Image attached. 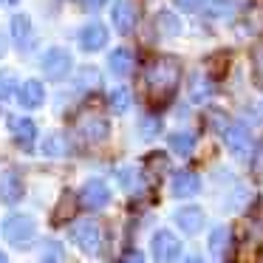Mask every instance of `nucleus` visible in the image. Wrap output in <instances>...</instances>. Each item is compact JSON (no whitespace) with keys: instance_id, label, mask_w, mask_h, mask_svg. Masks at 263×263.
Here are the masks:
<instances>
[{"instance_id":"1","label":"nucleus","mask_w":263,"mask_h":263,"mask_svg":"<svg viewBox=\"0 0 263 263\" xmlns=\"http://www.w3.org/2000/svg\"><path fill=\"white\" fill-rule=\"evenodd\" d=\"M178 80H181V65L176 57H159L147 65L144 71V82H147V93L153 102H167L176 93Z\"/></svg>"},{"instance_id":"2","label":"nucleus","mask_w":263,"mask_h":263,"mask_svg":"<svg viewBox=\"0 0 263 263\" xmlns=\"http://www.w3.org/2000/svg\"><path fill=\"white\" fill-rule=\"evenodd\" d=\"M3 238H6L12 246H17V249H29V246L34 243V238H37L34 218H31V215H20V212L9 215L6 221H3Z\"/></svg>"},{"instance_id":"3","label":"nucleus","mask_w":263,"mask_h":263,"mask_svg":"<svg viewBox=\"0 0 263 263\" xmlns=\"http://www.w3.org/2000/svg\"><path fill=\"white\" fill-rule=\"evenodd\" d=\"M71 65H74V60H71V54L65 51V48H60V46H54V48H48L46 54H43V74H46V80H51V82H60V80H65V77L71 74Z\"/></svg>"},{"instance_id":"4","label":"nucleus","mask_w":263,"mask_h":263,"mask_svg":"<svg viewBox=\"0 0 263 263\" xmlns=\"http://www.w3.org/2000/svg\"><path fill=\"white\" fill-rule=\"evenodd\" d=\"M71 240L80 246L85 255H97L99 252V243H102V232H99V223L85 218V221H77L71 227Z\"/></svg>"},{"instance_id":"5","label":"nucleus","mask_w":263,"mask_h":263,"mask_svg":"<svg viewBox=\"0 0 263 263\" xmlns=\"http://www.w3.org/2000/svg\"><path fill=\"white\" fill-rule=\"evenodd\" d=\"M223 142H227L229 153L235 156V159H249L252 156V133L246 125H240V122H235V125H229L227 130H223Z\"/></svg>"},{"instance_id":"6","label":"nucleus","mask_w":263,"mask_h":263,"mask_svg":"<svg viewBox=\"0 0 263 263\" xmlns=\"http://www.w3.org/2000/svg\"><path fill=\"white\" fill-rule=\"evenodd\" d=\"M110 20H114V29L119 34H130L139 23V6L136 0H114V9H110Z\"/></svg>"},{"instance_id":"7","label":"nucleus","mask_w":263,"mask_h":263,"mask_svg":"<svg viewBox=\"0 0 263 263\" xmlns=\"http://www.w3.org/2000/svg\"><path fill=\"white\" fill-rule=\"evenodd\" d=\"M108 201H110V187L102 178H88V181L82 184L80 204L85 206V210H102V206H108Z\"/></svg>"},{"instance_id":"8","label":"nucleus","mask_w":263,"mask_h":263,"mask_svg":"<svg viewBox=\"0 0 263 263\" xmlns=\"http://www.w3.org/2000/svg\"><path fill=\"white\" fill-rule=\"evenodd\" d=\"M178 255H181V240L173 232H167V229H159V232L153 235L156 263H173V260H178Z\"/></svg>"},{"instance_id":"9","label":"nucleus","mask_w":263,"mask_h":263,"mask_svg":"<svg viewBox=\"0 0 263 263\" xmlns=\"http://www.w3.org/2000/svg\"><path fill=\"white\" fill-rule=\"evenodd\" d=\"M77 133H80L85 142H91V144H99V142H105L108 139V119H102V116H97V114H85V116H80L77 119Z\"/></svg>"},{"instance_id":"10","label":"nucleus","mask_w":263,"mask_h":263,"mask_svg":"<svg viewBox=\"0 0 263 263\" xmlns=\"http://www.w3.org/2000/svg\"><path fill=\"white\" fill-rule=\"evenodd\" d=\"M9 130H12L14 142H17L23 150H31V147H34L37 125L29 119V116H9Z\"/></svg>"},{"instance_id":"11","label":"nucleus","mask_w":263,"mask_h":263,"mask_svg":"<svg viewBox=\"0 0 263 263\" xmlns=\"http://www.w3.org/2000/svg\"><path fill=\"white\" fill-rule=\"evenodd\" d=\"M105 43H108V29H105L102 23L91 20V23H85L80 29V46H82V51H99V48H105Z\"/></svg>"},{"instance_id":"12","label":"nucleus","mask_w":263,"mask_h":263,"mask_svg":"<svg viewBox=\"0 0 263 263\" xmlns=\"http://www.w3.org/2000/svg\"><path fill=\"white\" fill-rule=\"evenodd\" d=\"M23 198V178L17 170H6L0 176V201L3 204H17Z\"/></svg>"},{"instance_id":"13","label":"nucleus","mask_w":263,"mask_h":263,"mask_svg":"<svg viewBox=\"0 0 263 263\" xmlns=\"http://www.w3.org/2000/svg\"><path fill=\"white\" fill-rule=\"evenodd\" d=\"M201 193V178L193 170H178L173 176V195L176 198H193Z\"/></svg>"},{"instance_id":"14","label":"nucleus","mask_w":263,"mask_h":263,"mask_svg":"<svg viewBox=\"0 0 263 263\" xmlns=\"http://www.w3.org/2000/svg\"><path fill=\"white\" fill-rule=\"evenodd\" d=\"M173 218L181 227V232H187V235H198L204 229V210L201 206H181V210H176Z\"/></svg>"},{"instance_id":"15","label":"nucleus","mask_w":263,"mask_h":263,"mask_svg":"<svg viewBox=\"0 0 263 263\" xmlns=\"http://www.w3.org/2000/svg\"><path fill=\"white\" fill-rule=\"evenodd\" d=\"M17 99H20V105H23L26 110H34V108H40V105L46 102V88H43L40 80H26L23 85H20V91H17Z\"/></svg>"},{"instance_id":"16","label":"nucleus","mask_w":263,"mask_h":263,"mask_svg":"<svg viewBox=\"0 0 263 263\" xmlns=\"http://www.w3.org/2000/svg\"><path fill=\"white\" fill-rule=\"evenodd\" d=\"M229 249H232V232L227 227H215L210 232V252L215 260H227Z\"/></svg>"},{"instance_id":"17","label":"nucleus","mask_w":263,"mask_h":263,"mask_svg":"<svg viewBox=\"0 0 263 263\" xmlns=\"http://www.w3.org/2000/svg\"><path fill=\"white\" fill-rule=\"evenodd\" d=\"M108 68H110V74H116V77H127L133 71V54L127 51V48H114L110 57H108Z\"/></svg>"},{"instance_id":"18","label":"nucleus","mask_w":263,"mask_h":263,"mask_svg":"<svg viewBox=\"0 0 263 263\" xmlns=\"http://www.w3.org/2000/svg\"><path fill=\"white\" fill-rule=\"evenodd\" d=\"M156 31L164 37H176V34H181V20L173 12H159L156 14Z\"/></svg>"},{"instance_id":"19","label":"nucleus","mask_w":263,"mask_h":263,"mask_svg":"<svg viewBox=\"0 0 263 263\" xmlns=\"http://www.w3.org/2000/svg\"><path fill=\"white\" fill-rule=\"evenodd\" d=\"M68 153V139L63 133H48L46 142H43V156H51V159H60V156Z\"/></svg>"},{"instance_id":"20","label":"nucleus","mask_w":263,"mask_h":263,"mask_svg":"<svg viewBox=\"0 0 263 263\" xmlns=\"http://www.w3.org/2000/svg\"><path fill=\"white\" fill-rule=\"evenodd\" d=\"M170 150L178 156H190L195 150V136L187 130H178V133H170Z\"/></svg>"},{"instance_id":"21","label":"nucleus","mask_w":263,"mask_h":263,"mask_svg":"<svg viewBox=\"0 0 263 263\" xmlns=\"http://www.w3.org/2000/svg\"><path fill=\"white\" fill-rule=\"evenodd\" d=\"M130 102H133V97H130L127 88H114V91L108 93V105H110L114 114H127V110H130Z\"/></svg>"},{"instance_id":"22","label":"nucleus","mask_w":263,"mask_h":263,"mask_svg":"<svg viewBox=\"0 0 263 263\" xmlns=\"http://www.w3.org/2000/svg\"><path fill=\"white\" fill-rule=\"evenodd\" d=\"M246 6V0H212L210 3V14L212 17H232L238 9Z\"/></svg>"},{"instance_id":"23","label":"nucleus","mask_w":263,"mask_h":263,"mask_svg":"<svg viewBox=\"0 0 263 263\" xmlns=\"http://www.w3.org/2000/svg\"><path fill=\"white\" fill-rule=\"evenodd\" d=\"M29 34H31V20L26 17V14H14V17H12V37H14V43L23 48V43L29 40Z\"/></svg>"},{"instance_id":"24","label":"nucleus","mask_w":263,"mask_h":263,"mask_svg":"<svg viewBox=\"0 0 263 263\" xmlns=\"http://www.w3.org/2000/svg\"><path fill=\"white\" fill-rule=\"evenodd\" d=\"M14 88H20L17 85V74L9 71V68H3V71H0V102L12 99L14 97Z\"/></svg>"},{"instance_id":"25","label":"nucleus","mask_w":263,"mask_h":263,"mask_svg":"<svg viewBox=\"0 0 263 263\" xmlns=\"http://www.w3.org/2000/svg\"><path fill=\"white\" fill-rule=\"evenodd\" d=\"M40 263H65V249H63V243H57V240H46Z\"/></svg>"},{"instance_id":"26","label":"nucleus","mask_w":263,"mask_h":263,"mask_svg":"<svg viewBox=\"0 0 263 263\" xmlns=\"http://www.w3.org/2000/svg\"><path fill=\"white\" fill-rule=\"evenodd\" d=\"M71 212H74V195H71V193H63L60 206H57V212H54V223H63L65 218H71Z\"/></svg>"},{"instance_id":"27","label":"nucleus","mask_w":263,"mask_h":263,"mask_svg":"<svg viewBox=\"0 0 263 263\" xmlns=\"http://www.w3.org/2000/svg\"><path fill=\"white\" fill-rule=\"evenodd\" d=\"M119 181H122V187H125L127 193H136V190H139V173L133 170V167H122V170H119Z\"/></svg>"},{"instance_id":"28","label":"nucleus","mask_w":263,"mask_h":263,"mask_svg":"<svg viewBox=\"0 0 263 263\" xmlns=\"http://www.w3.org/2000/svg\"><path fill=\"white\" fill-rule=\"evenodd\" d=\"M212 93V85L206 80H201V77H195L193 80V91H190V97H193V102H204L206 97Z\"/></svg>"},{"instance_id":"29","label":"nucleus","mask_w":263,"mask_h":263,"mask_svg":"<svg viewBox=\"0 0 263 263\" xmlns=\"http://www.w3.org/2000/svg\"><path fill=\"white\" fill-rule=\"evenodd\" d=\"M252 74H255V80L263 85V43H257V46L252 48Z\"/></svg>"},{"instance_id":"30","label":"nucleus","mask_w":263,"mask_h":263,"mask_svg":"<svg viewBox=\"0 0 263 263\" xmlns=\"http://www.w3.org/2000/svg\"><path fill=\"white\" fill-rule=\"evenodd\" d=\"M139 127H142V133L150 139V136H156V133H159L161 122H159V116H142V122H139Z\"/></svg>"},{"instance_id":"31","label":"nucleus","mask_w":263,"mask_h":263,"mask_svg":"<svg viewBox=\"0 0 263 263\" xmlns=\"http://www.w3.org/2000/svg\"><path fill=\"white\" fill-rule=\"evenodd\" d=\"M147 170L164 173V170H167V156H164V153H150V156H147Z\"/></svg>"},{"instance_id":"32","label":"nucleus","mask_w":263,"mask_h":263,"mask_svg":"<svg viewBox=\"0 0 263 263\" xmlns=\"http://www.w3.org/2000/svg\"><path fill=\"white\" fill-rule=\"evenodd\" d=\"M206 122H210V125L215 127V130H221V133L229 127V125H227V116H223L221 110H210V116H206Z\"/></svg>"},{"instance_id":"33","label":"nucleus","mask_w":263,"mask_h":263,"mask_svg":"<svg viewBox=\"0 0 263 263\" xmlns=\"http://www.w3.org/2000/svg\"><path fill=\"white\" fill-rule=\"evenodd\" d=\"M176 6L181 9V12H198V9L204 6V0H176Z\"/></svg>"},{"instance_id":"34","label":"nucleus","mask_w":263,"mask_h":263,"mask_svg":"<svg viewBox=\"0 0 263 263\" xmlns=\"http://www.w3.org/2000/svg\"><path fill=\"white\" fill-rule=\"evenodd\" d=\"M122 263H144V255L139 249H133V252H127V255H125V260H122Z\"/></svg>"},{"instance_id":"35","label":"nucleus","mask_w":263,"mask_h":263,"mask_svg":"<svg viewBox=\"0 0 263 263\" xmlns=\"http://www.w3.org/2000/svg\"><path fill=\"white\" fill-rule=\"evenodd\" d=\"M82 9H91V12H97L99 6H105V0H80Z\"/></svg>"},{"instance_id":"36","label":"nucleus","mask_w":263,"mask_h":263,"mask_svg":"<svg viewBox=\"0 0 263 263\" xmlns=\"http://www.w3.org/2000/svg\"><path fill=\"white\" fill-rule=\"evenodd\" d=\"M184 263H204V257H198V255H190Z\"/></svg>"},{"instance_id":"37","label":"nucleus","mask_w":263,"mask_h":263,"mask_svg":"<svg viewBox=\"0 0 263 263\" xmlns=\"http://www.w3.org/2000/svg\"><path fill=\"white\" fill-rule=\"evenodd\" d=\"M6 54V40H3V34H0V57Z\"/></svg>"},{"instance_id":"38","label":"nucleus","mask_w":263,"mask_h":263,"mask_svg":"<svg viewBox=\"0 0 263 263\" xmlns=\"http://www.w3.org/2000/svg\"><path fill=\"white\" fill-rule=\"evenodd\" d=\"M3 3H6V6H14V3H20V0H3Z\"/></svg>"},{"instance_id":"39","label":"nucleus","mask_w":263,"mask_h":263,"mask_svg":"<svg viewBox=\"0 0 263 263\" xmlns=\"http://www.w3.org/2000/svg\"><path fill=\"white\" fill-rule=\"evenodd\" d=\"M0 263H9V257H6V255H3V252H0Z\"/></svg>"}]
</instances>
